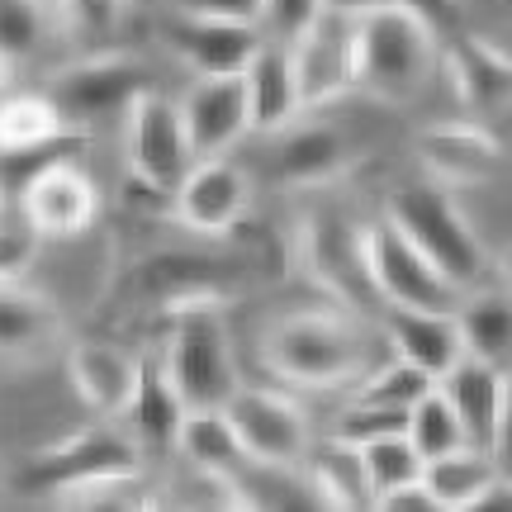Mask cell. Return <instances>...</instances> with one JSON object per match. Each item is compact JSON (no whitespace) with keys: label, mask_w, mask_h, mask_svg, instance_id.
<instances>
[{"label":"cell","mask_w":512,"mask_h":512,"mask_svg":"<svg viewBox=\"0 0 512 512\" xmlns=\"http://www.w3.org/2000/svg\"><path fill=\"white\" fill-rule=\"evenodd\" d=\"M361 451H366V470H370V484H375V503H380V494H389V489L422 479V465H427V460L418 456V446L408 441V432L375 437V441H366Z\"/></svg>","instance_id":"d6a6232c"},{"label":"cell","mask_w":512,"mask_h":512,"mask_svg":"<svg viewBox=\"0 0 512 512\" xmlns=\"http://www.w3.org/2000/svg\"><path fill=\"white\" fill-rule=\"evenodd\" d=\"M304 475L313 484V498L328 508H375V484L366 470V451L356 441L328 432V441H313Z\"/></svg>","instance_id":"603a6c76"},{"label":"cell","mask_w":512,"mask_h":512,"mask_svg":"<svg viewBox=\"0 0 512 512\" xmlns=\"http://www.w3.org/2000/svg\"><path fill=\"white\" fill-rule=\"evenodd\" d=\"M242 81H247V105H252V133H285L304 114V91H299L290 43L266 38L247 62Z\"/></svg>","instance_id":"ffe728a7"},{"label":"cell","mask_w":512,"mask_h":512,"mask_svg":"<svg viewBox=\"0 0 512 512\" xmlns=\"http://www.w3.org/2000/svg\"><path fill=\"white\" fill-rule=\"evenodd\" d=\"M176 451H181L185 465L219 470V475H242V465H252L228 408H190L181 432H176Z\"/></svg>","instance_id":"4316f807"},{"label":"cell","mask_w":512,"mask_h":512,"mask_svg":"<svg viewBox=\"0 0 512 512\" xmlns=\"http://www.w3.org/2000/svg\"><path fill=\"white\" fill-rule=\"evenodd\" d=\"M456 323L470 356L503 366L512 356V285L508 290H475L470 285L456 304Z\"/></svg>","instance_id":"f1b7e54d"},{"label":"cell","mask_w":512,"mask_h":512,"mask_svg":"<svg viewBox=\"0 0 512 512\" xmlns=\"http://www.w3.org/2000/svg\"><path fill=\"white\" fill-rule=\"evenodd\" d=\"M34 228H5L0 223V280H24L29 261H34Z\"/></svg>","instance_id":"74e56055"},{"label":"cell","mask_w":512,"mask_h":512,"mask_svg":"<svg viewBox=\"0 0 512 512\" xmlns=\"http://www.w3.org/2000/svg\"><path fill=\"white\" fill-rule=\"evenodd\" d=\"M67 375L81 403L100 418H124L138 394V356L110 342H72L67 347Z\"/></svg>","instance_id":"d6986e66"},{"label":"cell","mask_w":512,"mask_h":512,"mask_svg":"<svg viewBox=\"0 0 512 512\" xmlns=\"http://www.w3.org/2000/svg\"><path fill=\"white\" fill-rule=\"evenodd\" d=\"M185 15H214V19H242V24H261L266 0H171Z\"/></svg>","instance_id":"ab89813d"},{"label":"cell","mask_w":512,"mask_h":512,"mask_svg":"<svg viewBox=\"0 0 512 512\" xmlns=\"http://www.w3.org/2000/svg\"><path fill=\"white\" fill-rule=\"evenodd\" d=\"M261 361L294 389H342L366 375V332L342 313H294L261 337Z\"/></svg>","instance_id":"7a4b0ae2"},{"label":"cell","mask_w":512,"mask_h":512,"mask_svg":"<svg viewBox=\"0 0 512 512\" xmlns=\"http://www.w3.org/2000/svg\"><path fill=\"white\" fill-rule=\"evenodd\" d=\"M228 275H233V266H223V261L181 252V256H157V261H147L143 275H138V290L152 294L162 309L195 304V299H214V304H219L223 290H228Z\"/></svg>","instance_id":"484cf974"},{"label":"cell","mask_w":512,"mask_h":512,"mask_svg":"<svg viewBox=\"0 0 512 512\" xmlns=\"http://www.w3.org/2000/svg\"><path fill=\"white\" fill-rule=\"evenodd\" d=\"M38 5H43L48 15H53V10H62V0H38Z\"/></svg>","instance_id":"bcb514c9"},{"label":"cell","mask_w":512,"mask_h":512,"mask_svg":"<svg viewBox=\"0 0 512 512\" xmlns=\"http://www.w3.org/2000/svg\"><path fill=\"white\" fill-rule=\"evenodd\" d=\"M375 5H389V0H323L328 15H347V19L366 15V10H375Z\"/></svg>","instance_id":"ee69618b"},{"label":"cell","mask_w":512,"mask_h":512,"mask_svg":"<svg viewBox=\"0 0 512 512\" xmlns=\"http://www.w3.org/2000/svg\"><path fill=\"white\" fill-rule=\"evenodd\" d=\"M157 38L181 57L195 76H242L256 48L266 43L261 24H242V19H214V15H185V10H166L157 19Z\"/></svg>","instance_id":"30bf717a"},{"label":"cell","mask_w":512,"mask_h":512,"mask_svg":"<svg viewBox=\"0 0 512 512\" xmlns=\"http://www.w3.org/2000/svg\"><path fill=\"white\" fill-rule=\"evenodd\" d=\"M19 204L38 238H76L100 214V190L81 162H53L19 185Z\"/></svg>","instance_id":"8fae6325"},{"label":"cell","mask_w":512,"mask_h":512,"mask_svg":"<svg viewBox=\"0 0 512 512\" xmlns=\"http://www.w3.org/2000/svg\"><path fill=\"white\" fill-rule=\"evenodd\" d=\"M128 15V0H62V19L67 29H76L91 43H105V38L119 34V24Z\"/></svg>","instance_id":"d590c367"},{"label":"cell","mask_w":512,"mask_h":512,"mask_svg":"<svg viewBox=\"0 0 512 512\" xmlns=\"http://www.w3.org/2000/svg\"><path fill=\"white\" fill-rule=\"evenodd\" d=\"M441 67H446L456 95L470 110L489 114L512 100V53L498 48L494 38L470 34V29L446 34L441 38Z\"/></svg>","instance_id":"2e32d148"},{"label":"cell","mask_w":512,"mask_h":512,"mask_svg":"<svg viewBox=\"0 0 512 512\" xmlns=\"http://www.w3.org/2000/svg\"><path fill=\"white\" fill-rule=\"evenodd\" d=\"M223 408H228V418L238 427L252 465H261V470H304V460L313 451V432L304 408L294 399L275 394V389L242 384Z\"/></svg>","instance_id":"ba28073f"},{"label":"cell","mask_w":512,"mask_h":512,"mask_svg":"<svg viewBox=\"0 0 512 512\" xmlns=\"http://www.w3.org/2000/svg\"><path fill=\"white\" fill-rule=\"evenodd\" d=\"M356 38V91L375 100H413L441 67V34L399 5H375L351 19Z\"/></svg>","instance_id":"6da1fadb"},{"label":"cell","mask_w":512,"mask_h":512,"mask_svg":"<svg viewBox=\"0 0 512 512\" xmlns=\"http://www.w3.org/2000/svg\"><path fill=\"white\" fill-rule=\"evenodd\" d=\"M384 219L394 223L403 238L418 242L460 290H470L484 275V242H479L475 223L465 219V209L451 200V185L432 181V176L394 185L384 195Z\"/></svg>","instance_id":"277c9868"},{"label":"cell","mask_w":512,"mask_h":512,"mask_svg":"<svg viewBox=\"0 0 512 512\" xmlns=\"http://www.w3.org/2000/svg\"><path fill=\"white\" fill-rule=\"evenodd\" d=\"M427 389H437V380H432L427 370H418L413 361H403V356L389 351V361H384V366L366 370L361 380L351 384V399L380 403V408H403V413H408Z\"/></svg>","instance_id":"1f68e13d"},{"label":"cell","mask_w":512,"mask_h":512,"mask_svg":"<svg viewBox=\"0 0 512 512\" xmlns=\"http://www.w3.org/2000/svg\"><path fill=\"white\" fill-rule=\"evenodd\" d=\"M366 266H370V285H375L384 309L456 313L460 294H465L432 256L422 252L418 242L403 238L384 214L375 223H366Z\"/></svg>","instance_id":"8992f818"},{"label":"cell","mask_w":512,"mask_h":512,"mask_svg":"<svg viewBox=\"0 0 512 512\" xmlns=\"http://www.w3.org/2000/svg\"><path fill=\"white\" fill-rule=\"evenodd\" d=\"M0 195H5V190H0Z\"/></svg>","instance_id":"7dc6e473"},{"label":"cell","mask_w":512,"mask_h":512,"mask_svg":"<svg viewBox=\"0 0 512 512\" xmlns=\"http://www.w3.org/2000/svg\"><path fill=\"white\" fill-rule=\"evenodd\" d=\"M105 475H143V441L110 432V427H76L72 437L29 456L19 489L38 498H57L76 484H91Z\"/></svg>","instance_id":"52a82bcc"},{"label":"cell","mask_w":512,"mask_h":512,"mask_svg":"<svg viewBox=\"0 0 512 512\" xmlns=\"http://www.w3.org/2000/svg\"><path fill=\"white\" fill-rule=\"evenodd\" d=\"M166 366L181 389L185 408H223L242 389L233 342L223 328V313L214 299L176 304L166 309Z\"/></svg>","instance_id":"3957f363"},{"label":"cell","mask_w":512,"mask_h":512,"mask_svg":"<svg viewBox=\"0 0 512 512\" xmlns=\"http://www.w3.org/2000/svg\"><path fill=\"white\" fill-rule=\"evenodd\" d=\"M294 72H299V91H304V110H318L337 95L356 91V38H351L347 15H328L313 24L304 38L290 43Z\"/></svg>","instance_id":"4fadbf2b"},{"label":"cell","mask_w":512,"mask_h":512,"mask_svg":"<svg viewBox=\"0 0 512 512\" xmlns=\"http://www.w3.org/2000/svg\"><path fill=\"white\" fill-rule=\"evenodd\" d=\"M375 508H394V512H427L437 508V498H432V489L422 484V479H413V484H399V489H389V494H380V503Z\"/></svg>","instance_id":"60d3db41"},{"label":"cell","mask_w":512,"mask_h":512,"mask_svg":"<svg viewBox=\"0 0 512 512\" xmlns=\"http://www.w3.org/2000/svg\"><path fill=\"white\" fill-rule=\"evenodd\" d=\"M408 441L418 446L422 460H437L446 456V451H456V446H465L470 441V432H465V422H460L456 403L446 399V389H427L413 408H408Z\"/></svg>","instance_id":"4dcf8cb0"},{"label":"cell","mask_w":512,"mask_h":512,"mask_svg":"<svg viewBox=\"0 0 512 512\" xmlns=\"http://www.w3.org/2000/svg\"><path fill=\"white\" fill-rule=\"evenodd\" d=\"M43 19L48 10L38 0H0V53L10 57H29L43 38Z\"/></svg>","instance_id":"836d02e7"},{"label":"cell","mask_w":512,"mask_h":512,"mask_svg":"<svg viewBox=\"0 0 512 512\" xmlns=\"http://www.w3.org/2000/svg\"><path fill=\"white\" fill-rule=\"evenodd\" d=\"M389 5H399L408 15H418L422 24H432L441 38L465 29V0H389Z\"/></svg>","instance_id":"f35d334b"},{"label":"cell","mask_w":512,"mask_h":512,"mask_svg":"<svg viewBox=\"0 0 512 512\" xmlns=\"http://www.w3.org/2000/svg\"><path fill=\"white\" fill-rule=\"evenodd\" d=\"M384 342L394 356L413 361L418 370H427L432 380L441 384V375L470 356L465 351V337H460L456 313H441V309H384Z\"/></svg>","instance_id":"ac0fdd59"},{"label":"cell","mask_w":512,"mask_h":512,"mask_svg":"<svg viewBox=\"0 0 512 512\" xmlns=\"http://www.w3.org/2000/svg\"><path fill=\"white\" fill-rule=\"evenodd\" d=\"M275 176L280 185L294 190H309V185H328L337 181L351 166V138L332 124H309V128H285V138L275 143Z\"/></svg>","instance_id":"44dd1931"},{"label":"cell","mask_w":512,"mask_h":512,"mask_svg":"<svg viewBox=\"0 0 512 512\" xmlns=\"http://www.w3.org/2000/svg\"><path fill=\"white\" fill-rule=\"evenodd\" d=\"M489 451H494L498 470H503V475H512V375H508V394H503V413H498V427H494Z\"/></svg>","instance_id":"b9f144b4"},{"label":"cell","mask_w":512,"mask_h":512,"mask_svg":"<svg viewBox=\"0 0 512 512\" xmlns=\"http://www.w3.org/2000/svg\"><path fill=\"white\" fill-rule=\"evenodd\" d=\"M304 261L309 271L328 285L342 304H370L380 299L370 285V266H366V228H351L347 219H318L304 233Z\"/></svg>","instance_id":"e0dca14e"},{"label":"cell","mask_w":512,"mask_h":512,"mask_svg":"<svg viewBox=\"0 0 512 512\" xmlns=\"http://www.w3.org/2000/svg\"><path fill=\"white\" fill-rule=\"evenodd\" d=\"M124 157H128V176L138 185H152L157 195L176 200L181 181L195 171L200 152L190 143V128H185L181 105L162 95L157 86L143 91L124 114Z\"/></svg>","instance_id":"5b68a950"},{"label":"cell","mask_w":512,"mask_h":512,"mask_svg":"<svg viewBox=\"0 0 512 512\" xmlns=\"http://www.w3.org/2000/svg\"><path fill=\"white\" fill-rule=\"evenodd\" d=\"M62 337V313L38 290L19 280H0V356H43Z\"/></svg>","instance_id":"d4e9b609"},{"label":"cell","mask_w":512,"mask_h":512,"mask_svg":"<svg viewBox=\"0 0 512 512\" xmlns=\"http://www.w3.org/2000/svg\"><path fill=\"white\" fill-rule=\"evenodd\" d=\"M323 19V0H266L261 10V29L275 38V43H294L304 38Z\"/></svg>","instance_id":"8d00e7d4"},{"label":"cell","mask_w":512,"mask_h":512,"mask_svg":"<svg viewBox=\"0 0 512 512\" xmlns=\"http://www.w3.org/2000/svg\"><path fill=\"white\" fill-rule=\"evenodd\" d=\"M503 275H508V285H512V242H508V252H503Z\"/></svg>","instance_id":"f6af8a7d"},{"label":"cell","mask_w":512,"mask_h":512,"mask_svg":"<svg viewBox=\"0 0 512 512\" xmlns=\"http://www.w3.org/2000/svg\"><path fill=\"white\" fill-rule=\"evenodd\" d=\"M403 427H408V413H403V408H380V403L351 399L347 408H342V418H337L332 432L356 441V446H366V441L389 437V432H403Z\"/></svg>","instance_id":"e575fe53"},{"label":"cell","mask_w":512,"mask_h":512,"mask_svg":"<svg viewBox=\"0 0 512 512\" xmlns=\"http://www.w3.org/2000/svg\"><path fill=\"white\" fill-rule=\"evenodd\" d=\"M479 512H512V475H498L484 494L475 498Z\"/></svg>","instance_id":"7bdbcfd3"},{"label":"cell","mask_w":512,"mask_h":512,"mask_svg":"<svg viewBox=\"0 0 512 512\" xmlns=\"http://www.w3.org/2000/svg\"><path fill=\"white\" fill-rule=\"evenodd\" d=\"M171 204H176V219L190 233L219 238V233H233L247 219V209H252V181L228 157H200Z\"/></svg>","instance_id":"7c38bea8"},{"label":"cell","mask_w":512,"mask_h":512,"mask_svg":"<svg viewBox=\"0 0 512 512\" xmlns=\"http://www.w3.org/2000/svg\"><path fill=\"white\" fill-rule=\"evenodd\" d=\"M72 133L67 114L57 110L53 95H10L0 100V152H29Z\"/></svg>","instance_id":"f546056e"},{"label":"cell","mask_w":512,"mask_h":512,"mask_svg":"<svg viewBox=\"0 0 512 512\" xmlns=\"http://www.w3.org/2000/svg\"><path fill=\"white\" fill-rule=\"evenodd\" d=\"M190 143L200 157H223L252 133V105H247V81L242 76H200L190 95L181 100Z\"/></svg>","instance_id":"9a60e30c"},{"label":"cell","mask_w":512,"mask_h":512,"mask_svg":"<svg viewBox=\"0 0 512 512\" xmlns=\"http://www.w3.org/2000/svg\"><path fill=\"white\" fill-rule=\"evenodd\" d=\"M413 157L441 185H479L503 166V143L484 124H427L413 138Z\"/></svg>","instance_id":"5bb4252c"},{"label":"cell","mask_w":512,"mask_h":512,"mask_svg":"<svg viewBox=\"0 0 512 512\" xmlns=\"http://www.w3.org/2000/svg\"><path fill=\"white\" fill-rule=\"evenodd\" d=\"M185 399L176 380H171V366H166L162 351H147L138 356V394L128 403V432L143 441V446H176V432L185 422Z\"/></svg>","instance_id":"7402d4cb"},{"label":"cell","mask_w":512,"mask_h":512,"mask_svg":"<svg viewBox=\"0 0 512 512\" xmlns=\"http://www.w3.org/2000/svg\"><path fill=\"white\" fill-rule=\"evenodd\" d=\"M143 91H152V76L143 62H133L124 53H95L67 67L48 95L57 100V110L67 114L72 128H91L100 119H124L128 105Z\"/></svg>","instance_id":"9c48e42d"},{"label":"cell","mask_w":512,"mask_h":512,"mask_svg":"<svg viewBox=\"0 0 512 512\" xmlns=\"http://www.w3.org/2000/svg\"><path fill=\"white\" fill-rule=\"evenodd\" d=\"M441 389L446 399L456 403L460 422L475 446H489L498 427V413H503V394H508V375L498 370V361H479V356H465L451 375H441Z\"/></svg>","instance_id":"cb8c5ba5"},{"label":"cell","mask_w":512,"mask_h":512,"mask_svg":"<svg viewBox=\"0 0 512 512\" xmlns=\"http://www.w3.org/2000/svg\"><path fill=\"white\" fill-rule=\"evenodd\" d=\"M503 475L498 470V460L489 446H475V441H465L456 451H446V456L427 460L422 465V484L432 489L437 498V508H475V498Z\"/></svg>","instance_id":"83f0119b"}]
</instances>
